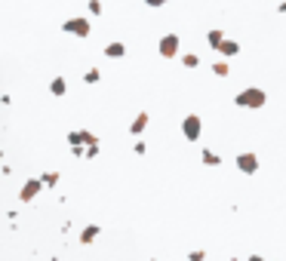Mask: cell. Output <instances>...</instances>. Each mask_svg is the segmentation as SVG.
<instances>
[{
	"mask_svg": "<svg viewBox=\"0 0 286 261\" xmlns=\"http://www.w3.org/2000/svg\"><path fill=\"white\" fill-rule=\"evenodd\" d=\"M234 105L237 108H246V111H262L268 105V92L262 86H246L234 95Z\"/></svg>",
	"mask_w": 286,
	"mask_h": 261,
	"instance_id": "cell-1",
	"label": "cell"
},
{
	"mask_svg": "<svg viewBox=\"0 0 286 261\" xmlns=\"http://www.w3.org/2000/svg\"><path fill=\"white\" fill-rule=\"evenodd\" d=\"M157 52H160V58H179L182 55V37L173 31V34H163L160 40H157Z\"/></svg>",
	"mask_w": 286,
	"mask_h": 261,
	"instance_id": "cell-2",
	"label": "cell"
},
{
	"mask_svg": "<svg viewBox=\"0 0 286 261\" xmlns=\"http://www.w3.org/2000/svg\"><path fill=\"white\" fill-rule=\"evenodd\" d=\"M62 31H65V34H74V37H80V40H86V37L92 34V25H89L86 15H71V18H65Z\"/></svg>",
	"mask_w": 286,
	"mask_h": 261,
	"instance_id": "cell-3",
	"label": "cell"
},
{
	"mask_svg": "<svg viewBox=\"0 0 286 261\" xmlns=\"http://www.w3.org/2000/svg\"><path fill=\"white\" fill-rule=\"evenodd\" d=\"M182 135H185V142H191V145L200 142V135H203V120H200V114H185V120H182Z\"/></svg>",
	"mask_w": 286,
	"mask_h": 261,
	"instance_id": "cell-4",
	"label": "cell"
},
{
	"mask_svg": "<svg viewBox=\"0 0 286 261\" xmlns=\"http://www.w3.org/2000/svg\"><path fill=\"white\" fill-rule=\"evenodd\" d=\"M46 185H43V178L37 175V178H25V185L18 188V200L22 203H31V200H37L40 197V191H43Z\"/></svg>",
	"mask_w": 286,
	"mask_h": 261,
	"instance_id": "cell-5",
	"label": "cell"
},
{
	"mask_svg": "<svg viewBox=\"0 0 286 261\" xmlns=\"http://www.w3.org/2000/svg\"><path fill=\"white\" fill-rule=\"evenodd\" d=\"M234 163H237V169H240L243 175H256V172H259V157H256L253 151H240V154L234 157Z\"/></svg>",
	"mask_w": 286,
	"mask_h": 261,
	"instance_id": "cell-6",
	"label": "cell"
},
{
	"mask_svg": "<svg viewBox=\"0 0 286 261\" xmlns=\"http://www.w3.org/2000/svg\"><path fill=\"white\" fill-rule=\"evenodd\" d=\"M68 145H71L74 157H86V135H83V129H71L68 132Z\"/></svg>",
	"mask_w": 286,
	"mask_h": 261,
	"instance_id": "cell-7",
	"label": "cell"
},
{
	"mask_svg": "<svg viewBox=\"0 0 286 261\" xmlns=\"http://www.w3.org/2000/svg\"><path fill=\"white\" fill-rule=\"evenodd\" d=\"M148 123H151V117H148V111H139V114H136V120L129 123V135H136V138H142V135H145V129H148Z\"/></svg>",
	"mask_w": 286,
	"mask_h": 261,
	"instance_id": "cell-8",
	"label": "cell"
},
{
	"mask_svg": "<svg viewBox=\"0 0 286 261\" xmlns=\"http://www.w3.org/2000/svg\"><path fill=\"white\" fill-rule=\"evenodd\" d=\"M99 234H102V228L92 222V225H86V228L80 231V237H77V240H80V246H92V243L99 240Z\"/></svg>",
	"mask_w": 286,
	"mask_h": 261,
	"instance_id": "cell-9",
	"label": "cell"
},
{
	"mask_svg": "<svg viewBox=\"0 0 286 261\" xmlns=\"http://www.w3.org/2000/svg\"><path fill=\"white\" fill-rule=\"evenodd\" d=\"M225 40H228V34H225L222 28H209V31H206V43H209V49H216V52H219Z\"/></svg>",
	"mask_w": 286,
	"mask_h": 261,
	"instance_id": "cell-10",
	"label": "cell"
},
{
	"mask_svg": "<svg viewBox=\"0 0 286 261\" xmlns=\"http://www.w3.org/2000/svg\"><path fill=\"white\" fill-rule=\"evenodd\" d=\"M200 163H203L206 169H216V166H222V154L213 151V148H203V151H200Z\"/></svg>",
	"mask_w": 286,
	"mask_h": 261,
	"instance_id": "cell-11",
	"label": "cell"
},
{
	"mask_svg": "<svg viewBox=\"0 0 286 261\" xmlns=\"http://www.w3.org/2000/svg\"><path fill=\"white\" fill-rule=\"evenodd\" d=\"M102 52H105L108 58H123V55H126V43H123V40H111Z\"/></svg>",
	"mask_w": 286,
	"mask_h": 261,
	"instance_id": "cell-12",
	"label": "cell"
},
{
	"mask_svg": "<svg viewBox=\"0 0 286 261\" xmlns=\"http://www.w3.org/2000/svg\"><path fill=\"white\" fill-rule=\"evenodd\" d=\"M219 55H222V58H234V55H240V43L228 37V40L222 43V49H219Z\"/></svg>",
	"mask_w": 286,
	"mask_h": 261,
	"instance_id": "cell-13",
	"label": "cell"
},
{
	"mask_svg": "<svg viewBox=\"0 0 286 261\" xmlns=\"http://www.w3.org/2000/svg\"><path fill=\"white\" fill-rule=\"evenodd\" d=\"M179 62H182L185 71H197V68H200V55H197V52H182Z\"/></svg>",
	"mask_w": 286,
	"mask_h": 261,
	"instance_id": "cell-14",
	"label": "cell"
},
{
	"mask_svg": "<svg viewBox=\"0 0 286 261\" xmlns=\"http://www.w3.org/2000/svg\"><path fill=\"white\" fill-rule=\"evenodd\" d=\"M65 92H68V80H65V77H52V80H49V95L62 98Z\"/></svg>",
	"mask_w": 286,
	"mask_h": 261,
	"instance_id": "cell-15",
	"label": "cell"
},
{
	"mask_svg": "<svg viewBox=\"0 0 286 261\" xmlns=\"http://www.w3.org/2000/svg\"><path fill=\"white\" fill-rule=\"evenodd\" d=\"M40 178H43V185H46L49 191H52V188H59V182H62V175H59V172H43Z\"/></svg>",
	"mask_w": 286,
	"mask_h": 261,
	"instance_id": "cell-16",
	"label": "cell"
},
{
	"mask_svg": "<svg viewBox=\"0 0 286 261\" xmlns=\"http://www.w3.org/2000/svg\"><path fill=\"white\" fill-rule=\"evenodd\" d=\"M213 74H216V77H228V74H231L228 62H216V65H213Z\"/></svg>",
	"mask_w": 286,
	"mask_h": 261,
	"instance_id": "cell-17",
	"label": "cell"
},
{
	"mask_svg": "<svg viewBox=\"0 0 286 261\" xmlns=\"http://www.w3.org/2000/svg\"><path fill=\"white\" fill-rule=\"evenodd\" d=\"M83 80H86V83L92 86V83H99V80H102V71H99V68H89V71L83 74Z\"/></svg>",
	"mask_w": 286,
	"mask_h": 261,
	"instance_id": "cell-18",
	"label": "cell"
},
{
	"mask_svg": "<svg viewBox=\"0 0 286 261\" xmlns=\"http://www.w3.org/2000/svg\"><path fill=\"white\" fill-rule=\"evenodd\" d=\"M83 135H86V148H99V135H96V132L83 129Z\"/></svg>",
	"mask_w": 286,
	"mask_h": 261,
	"instance_id": "cell-19",
	"label": "cell"
},
{
	"mask_svg": "<svg viewBox=\"0 0 286 261\" xmlns=\"http://www.w3.org/2000/svg\"><path fill=\"white\" fill-rule=\"evenodd\" d=\"M102 12H105L102 0H89V15H102Z\"/></svg>",
	"mask_w": 286,
	"mask_h": 261,
	"instance_id": "cell-20",
	"label": "cell"
},
{
	"mask_svg": "<svg viewBox=\"0 0 286 261\" xmlns=\"http://www.w3.org/2000/svg\"><path fill=\"white\" fill-rule=\"evenodd\" d=\"M132 151H136L139 157H145V154H148V142H142V138H139V142L132 145Z\"/></svg>",
	"mask_w": 286,
	"mask_h": 261,
	"instance_id": "cell-21",
	"label": "cell"
},
{
	"mask_svg": "<svg viewBox=\"0 0 286 261\" xmlns=\"http://www.w3.org/2000/svg\"><path fill=\"white\" fill-rule=\"evenodd\" d=\"M188 261H206V249H194V252H188Z\"/></svg>",
	"mask_w": 286,
	"mask_h": 261,
	"instance_id": "cell-22",
	"label": "cell"
},
{
	"mask_svg": "<svg viewBox=\"0 0 286 261\" xmlns=\"http://www.w3.org/2000/svg\"><path fill=\"white\" fill-rule=\"evenodd\" d=\"M142 3H145V6H151V9H160V6H166L169 0H142Z\"/></svg>",
	"mask_w": 286,
	"mask_h": 261,
	"instance_id": "cell-23",
	"label": "cell"
},
{
	"mask_svg": "<svg viewBox=\"0 0 286 261\" xmlns=\"http://www.w3.org/2000/svg\"><path fill=\"white\" fill-rule=\"evenodd\" d=\"M99 157V148H86V160H96Z\"/></svg>",
	"mask_w": 286,
	"mask_h": 261,
	"instance_id": "cell-24",
	"label": "cell"
},
{
	"mask_svg": "<svg viewBox=\"0 0 286 261\" xmlns=\"http://www.w3.org/2000/svg\"><path fill=\"white\" fill-rule=\"evenodd\" d=\"M277 12H280V15H286V0H283V3H277Z\"/></svg>",
	"mask_w": 286,
	"mask_h": 261,
	"instance_id": "cell-25",
	"label": "cell"
},
{
	"mask_svg": "<svg viewBox=\"0 0 286 261\" xmlns=\"http://www.w3.org/2000/svg\"><path fill=\"white\" fill-rule=\"evenodd\" d=\"M246 261H265L262 255H246Z\"/></svg>",
	"mask_w": 286,
	"mask_h": 261,
	"instance_id": "cell-26",
	"label": "cell"
},
{
	"mask_svg": "<svg viewBox=\"0 0 286 261\" xmlns=\"http://www.w3.org/2000/svg\"><path fill=\"white\" fill-rule=\"evenodd\" d=\"M228 261H246V258H228Z\"/></svg>",
	"mask_w": 286,
	"mask_h": 261,
	"instance_id": "cell-27",
	"label": "cell"
}]
</instances>
